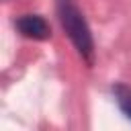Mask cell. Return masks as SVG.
I'll return each mask as SVG.
<instances>
[{
	"mask_svg": "<svg viewBox=\"0 0 131 131\" xmlns=\"http://www.w3.org/2000/svg\"><path fill=\"white\" fill-rule=\"evenodd\" d=\"M55 6H57L59 23H61L63 31L68 33L70 41L74 43L78 53L88 63H92L94 61V41H92V33H90V27H88L84 14L74 4V0H57Z\"/></svg>",
	"mask_w": 131,
	"mask_h": 131,
	"instance_id": "obj_1",
	"label": "cell"
},
{
	"mask_svg": "<svg viewBox=\"0 0 131 131\" xmlns=\"http://www.w3.org/2000/svg\"><path fill=\"white\" fill-rule=\"evenodd\" d=\"M16 29L23 37L27 39H35V41H45L51 37V29L47 25V20L39 14H25L16 20Z\"/></svg>",
	"mask_w": 131,
	"mask_h": 131,
	"instance_id": "obj_2",
	"label": "cell"
},
{
	"mask_svg": "<svg viewBox=\"0 0 131 131\" xmlns=\"http://www.w3.org/2000/svg\"><path fill=\"white\" fill-rule=\"evenodd\" d=\"M113 92H115V98H117L121 111L131 119V88L125 86V84H115L113 86Z\"/></svg>",
	"mask_w": 131,
	"mask_h": 131,
	"instance_id": "obj_3",
	"label": "cell"
}]
</instances>
